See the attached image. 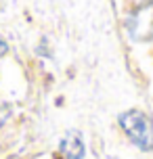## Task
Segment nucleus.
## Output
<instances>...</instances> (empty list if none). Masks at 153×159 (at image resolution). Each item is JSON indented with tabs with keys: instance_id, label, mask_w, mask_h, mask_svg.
<instances>
[{
	"instance_id": "f257e3e1",
	"label": "nucleus",
	"mask_w": 153,
	"mask_h": 159,
	"mask_svg": "<svg viewBox=\"0 0 153 159\" xmlns=\"http://www.w3.org/2000/svg\"><path fill=\"white\" fill-rule=\"evenodd\" d=\"M120 128L130 143L141 151H153V119L141 109H128L120 113Z\"/></svg>"
},
{
	"instance_id": "f03ea898",
	"label": "nucleus",
	"mask_w": 153,
	"mask_h": 159,
	"mask_svg": "<svg viewBox=\"0 0 153 159\" xmlns=\"http://www.w3.org/2000/svg\"><path fill=\"white\" fill-rule=\"evenodd\" d=\"M124 27L130 40L138 44H153V0H143L128 11Z\"/></svg>"
},
{
	"instance_id": "7ed1b4c3",
	"label": "nucleus",
	"mask_w": 153,
	"mask_h": 159,
	"mask_svg": "<svg viewBox=\"0 0 153 159\" xmlns=\"http://www.w3.org/2000/svg\"><path fill=\"white\" fill-rule=\"evenodd\" d=\"M59 157L61 159H84V143L78 132H67L59 144Z\"/></svg>"
},
{
	"instance_id": "20e7f679",
	"label": "nucleus",
	"mask_w": 153,
	"mask_h": 159,
	"mask_svg": "<svg viewBox=\"0 0 153 159\" xmlns=\"http://www.w3.org/2000/svg\"><path fill=\"white\" fill-rule=\"evenodd\" d=\"M4 48H7V44H4V42L0 40V50H4Z\"/></svg>"
}]
</instances>
